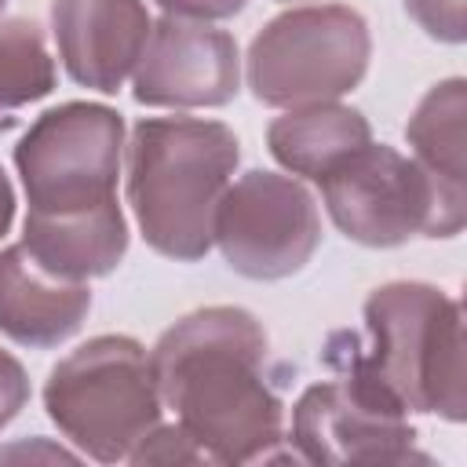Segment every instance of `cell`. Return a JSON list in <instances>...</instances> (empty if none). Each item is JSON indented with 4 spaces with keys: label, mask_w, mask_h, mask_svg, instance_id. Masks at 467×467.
Wrapping results in <instances>:
<instances>
[{
    "label": "cell",
    "mask_w": 467,
    "mask_h": 467,
    "mask_svg": "<svg viewBox=\"0 0 467 467\" xmlns=\"http://www.w3.org/2000/svg\"><path fill=\"white\" fill-rule=\"evenodd\" d=\"M164 15L175 18H193V22H223L234 18L237 11H244L248 0H153Z\"/></svg>",
    "instance_id": "cell-20"
},
{
    "label": "cell",
    "mask_w": 467,
    "mask_h": 467,
    "mask_svg": "<svg viewBox=\"0 0 467 467\" xmlns=\"http://www.w3.org/2000/svg\"><path fill=\"white\" fill-rule=\"evenodd\" d=\"M22 248L62 281L106 277L128 255V219L117 201L62 215L26 212Z\"/></svg>",
    "instance_id": "cell-13"
},
{
    "label": "cell",
    "mask_w": 467,
    "mask_h": 467,
    "mask_svg": "<svg viewBox=\"0 0 467 467\" xmlns=\"http://www.w3.org/2000/svg\"><path fill=\"white\" fill-rule=\"evenodd\" d=\"M212 244L241 277H292L321 244L317 201L296 175L252 168L223 190L212 219Z\"/></svg>",
    "instance_id": "cell-8"
},
{
    "label": "cell",
    "mask_w": 467,
    "mask_h": 467,
    "mask_svg": "<svg viewBox=\"0 0 467 467\" xmlns=\"http://www.w3.org/2000/svg\"><path fill=\"white\" fill-rule=\"evenodd\" d=\"M241 88V51L226 29L212 22L164 15L150 26L146 47L131 73L139 106L157 109H215Z\"/></svg>",
    "instance_id": "cell-10"
},
{
    "label": "cell",
    "mask_w": 467,
    "mask_h": 467,
    "mask_svg": "<svg viewBox=\"0 0 467 467\" xmlns=\"http://www.w3.org/2000/svg\"><path fill=\"white\" fill-rule=\"evenodd\" d=\"M58 69L47 51L44 29L33 18H0V109L40 102L55 91Z\"/></svg>",
    "instance_id": "cell-16"
},
{
    "label": "cell",
    "mask_w": 467,
    "mask_h": 467,
    "mask_svg": "<svg viewBox=\"0 0 467 467\" xmlns=\"http://www.w3.org/2000/svg\"><path fill=\"white\" fill-rule=\"evenodd\" d=\"M128 460H131V463H212L208 452H204V449L186 434V427H179V423H171V427L157 423V427L131 449Z\"/></svg>",
    "instance_id": "cell-17"
},
{
    "label": "cell",
    "mask_w": 467,
    "mask_h": 467,
    "mask_svg": "<svg viewBox=\"0 0 467 467\" xmlns=\"http://www.w3.org/2000/svg\"><path fill=\"white\" fill-rule=\"evenodd\" d=\"M91 310L88 281H62L18 244L0 248V332L29 350L66 343Z\"/></svg>",
    "instance_id": "cell-12"
},
{
    "label": "cell",
    "mask_w": 467,
    "mask_h": 467,
    "mask_svg": "<svg viewBox=\"0 0 467 467\" xmlns=\"http://www.w3.org/2000/svg\"><path fill=\"white\" fill-rule=\"evenodd\" d=\"M372 142V124L343 102H310L285 109L266 128L270 157L299 179H325L343 157Z\"/></svg>",
    "instance_id": "cell-14"
},
{
    "label": "cell",
    "mask_w": 467,
    "mask_h": 467,
    "mask_svg": "<svg viewBox=\"0 0 467 467\" xmlns=\"http://www.w3.org/2000/svg\"><path fill=\"white\" fill-rule=\"evenodd\" d=\"M161 401L212 463L270 460L285 405L266 383V332L244 306H201L150 350Z\"/></svg>",
    "instance_id": "cell-1"
},
{
    "label": "cell",
    "mask_w": 467,
    "mask_h": 467,
    "mask_svg": "<svg viewBox=\"0 0 467 467\" xmlns=\"http://www.w3.org/2000/svg\"><path fill=\"white\" fill-rule=\"evenodd\" d=\"M285 4H288V0H285Z\"/></svg>",
    "instance_id": "cell-23"
},
{
    "label": "cell",
    "mask_w": 467,
    "mask_h": 467,
    "mask_svg": "<svg viewBox=\"0 0 467 467\" xmlns=\"http://www.w3.org/2000/svg\"><path fill=\"white\" fill-rule=\"evenodd\" d=\"M463 117H467V80L449 77L438 80L412 109L405 124V139L412 146V161L427 168L434 179L467 190V146H463Z\"/></svg>",
    "instance_id": "cell-15"
},
{
    "label": "cell",
    "mask_w": 467,
    "mask_h": 467,
    "mask_svg": "<svg viewBox=\"0 0 467 467\" xmlns=\"http://www.w3.org/2000/svg\"><path fill=\"white\" fill-rule=\"evenodd\" d=\"M368 350L350 336L347 368L372 379L405 412H434L449 423L467 416L463 314L452 296L427 281H387L365 299Z\"/></svg>",
    "instance_id": "cell-3"
},
{
    "label": "cell",
    "mask_w": 467,
    "mask_h": 467,
    "mask_svg": "<svg viewBox=\"0 0 467 467\" xmlns=\"http://www.w3.org/2000/svg\"><path fill=\"white\" fill-rule=\"evenodd\" d=\"M11 223H15V190H11L7 171L0 168V241H4V234L11 230Z\"/></svg>",
    "instance_id": "cell-21"
},
{
    "label": "cell",
    "mask_w": 467,
    "mask_h": 467,
    "mask_svg": "<svg viewBox=\"0 0 467 467\" xmlns=\"http://www.w3.org/2000/svg\"><path fill=\"white\" fill-rule=\"evenodd\" d=\"M124 161V117L102 102L44 109L15 146V168L29 212L62 215L117 201Z\"/></svg>",
    "instance_id": "cell-7"
},
{
    "label": "cell",
    "mask_w": 467,
    "mask_h": 467,
    "mask_svg": "<svg viewBox=\"0 0 467 467\" xmlns=\"http://www.w3.org/2000/svg\"><path fill=\"white\" fill-rule=\"evenodd\" d=\"M336 230L365 248H398L412 237H456L467 190L434 179L387 142H365L317 179Z\"/></svg>",
    "instance_id": "cell-5"
},
{
    "label": "cell",
    "mask_w": 467,
    "mask_h": 467,
    "mask_svg": "<svg viewBox=\"0 0 467 467\" xmlns=\"http://www.w3.org/2000/svg\"><path fill=\"white\" fill-rule=\"evenodd\" d=\"M44 409L84 456L99 463L128 460L164 412L150 350L113 332L80 343L47 372Z\"/></svg>",
    "instance_id": "cell-4"
},
{
    "label": "cell",
    "mask_w": 467,
    "mask_h": 467,
    "mask_svg": "<svg viewBox=\"0 0 467 467\" xmlns=\"http://www.w3.org/2000/svg\"><path fill=\"white\" fill-rule=\"evenodd\" d=\"M292 445L310 463H431L416 452L409 412L354 368L299 394Z\"/></svg>",
    "instance_id": "cell-9"
},
{
    "label": "cell",
    "mask_w": 467,
    "mask_h": 467,
    "mask_svg": "<svg viewBox=\"0 0 467 467\" xmlns=\"http://www.w3.org/2000/svg\"><path fill=\"white\" fill-rule=\"evenodd\" d=\"M4 4H7V0H0V7H4Z\"/></svg>",
    "instance_id": "cell-22"
},
{
    "label": "cell",
    "mask_w": 467,
    "mask_h": 467,
    "mask_svg": "<svg viewBox=\"0 0 467 467\" xmlns=\"http://www.w3.org/2000/svg\"><path fill=\"white\" fill-rule=\"evenodd\" d=\"M237 161L241 142L223 120L142 117L124 142L128 204L142 241L175 263L204 259Z\"/></svg>",
    "instance_id": "cell-2"
},
{
    "label": "cell",
    "mask_w": 467,
    "mask_h": 467,
    "mask_svg": "<svg viewBox=\"0 0 467 467\" xmlns=\"http://www.w3.org/2000/svg\"><path fill=\"white\" fill-rule=\"evenodd\" d=\"M29 405V376L22 361L0 347V431Z\"/></svg>",
    "instance_id": "cell-19"
},
{
    "label": "cell",
    "mask_w": 467,
    "mask_h": 467,
    "mask_svg": "<svg viewBox=\"0 0 467 467\" xmlns=\"http://www.w3.org/2000/svg\"><path fill=\"white\" fill-rule=\"evenodd\" d=\"M372 58V33L350 4H306L274 15L248 47L244 73L255 102L296 109L354 91Z\"/></svg>",
    "instance_id": "cell-6"
},
{
    "label": "cell",
    "mask_w": 467,
    "mask_h": 467,
    "mask_svg": "<svg viewBox=\"0 0 467 467\" xmlns=\"http://www.w3.org/2000/svg\"><path fill=\"white\" fill-rule=\"evenodd\" d=\"M150 26L142 0H51V36L66 77L102 95H117L135 73Z\"/></svg>",
    "instance_id": "cell-11"
},
{
    "label": "cell",
    "mask_w": 467,
    "mask_h": 467,
    "mask_svg": "<svg viewBox=\"0 0 467 467\" xmlns=\"http://www.w3.org/2000/svg\"><path fill=\"white\" fill-rule=\"evenodd\" d=\"M412 22L441 44H463L467 36V0H405Z\"/></svg>",
    "instance_id": "cell-18"
}]
</instances>
